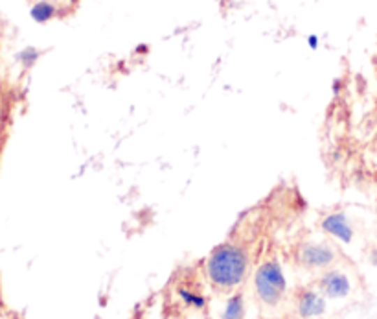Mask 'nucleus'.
<instances>
[{"instance_id": "f257e3e1", "label": "nucleus", "mask_w": 377, "mask_h": 319, "mask_svg": "<svg viewBox=\"0 0 377 319\" xmlns=\"http://www.w3.org/2000/svg\"><path fill=\"white\" fill-rule=\"evenodd\" d=\"M246 255L243 249L225 243L214 249L208 259V277L219 288H234L246 274Z\"/></svg>"}, {"instance_id": "f03ea898", "label": "nucleus", "mask_w": 377, "mask_h": 319, "mask_svg": "<svg viewBox=\"0 0 377 319\" xmlns=\"http://www.w3.org/2000/svg\"><path fill=\"white\" fill-rule=\"evenodd\" d=\"M254 286L260 301L269 306H276L286 294V277L278 262H265L258 269L254 277Z\"/></svg>"}, {"instance_id": "7ed1b4c3", "label": "nucleus", "mask_w": 377, "mask_h": 319, "mask_svg": "<svg viewBox=\"0 0 377 319\" xmlns=\"http://www.w3.org/2000/svg\"><path fill=\"white\" fill-rule=\"evenodd\" d=\"M298 259L306 268H327L335 259V253L332 248L322 246V243H306L298 251Z\"/></svg>"}, {"instance_id": "20e7f679", "label": "nucleus", "mask_w": 377, "mask_h": 319, "mask_svg": "<svg viewBox=\"0 0 377 319\" xmlns=\"http://www.w3.org/2000/svg\"><path fill=\"white\" fill-rule=\"evenodd\" d=\"M324 309H326V304H324L322 295H318L317 292H313V290H302L300 294H298L297 310L298 314H300V318L304 319L320 318V316L324 314Z\"/></svg>"}, {"instance_id": "39448f33", "label": "nucleus", "mask_w": 377, "mask_h": 319, "mask_svg": "<svg viewBox=\"0 0 377 319\" xmlns=\"http://www.w3.org/2000/svg\"><path fill=\"white\" fill-rule=\"evenodd\" d=\"M320 290L324 295L333 297V299H341L350 294V281L344 274L341 271H330L320 279Z\"/></svg>"}, {"instance_id": "423d86ee", "label": "nucleus", "mask_w": 377, "mask_h": 319, "mask_svg": "<svg viewBox=\"0 0 377 319\" xmlns=\"http://www.w3.org/2000/svg\"><path fill=\"white\" fill-rule=\"evenodd\" d=\"M322 229L344 243H350L353 240V229L350 227L348 218L342 213H333L326 216L322 220Z\"/></svg>"}, {"instance_id": "0eeeda50", "label": "nucleus", "mask_w": 377, "mask_h": 319, "mask_svg": "<svg viewBox=\"0 0 377 319\" xmlns=\"http://www.w3.org/2000/svg\"><path fill=\"white\" fill-rule=\"evenodd\" d=\"M56 6L50 4V2H46V0H43V2H37L34 8H31L30 15L31 19L36 20V22H39V24H45V22H48V20H52L54 17H56Z\"/></svg>"}, {"instance_id": "6e6552de", "label": "nucleus", "mask_w": 377, "mask_h": 319, "mask_svg": "<svg viewBox=\"0 0 377 319\" xmlns=\"http://www.w3.org/2000/svg\"><path fill=\"white\" fill-rule=\"evenodd\" d=\"M223 319H245V301L242 294H236L228 299L223 312Z\"/></svg>"}, {"instance_id": "1a4fd4ad", "label": "nucleus", "mask_w": 377, "mask_h": 319, "mask_svg": "<svg viewBox=\"0 0 377 319\" xmlns=\"http://www.w3.org/2000/svg\"><path fill=\"white\" fill-rule=\"evenodd\" d=\"M19 59L22 61V65H24L26 69H30V66L36 65V61L39 59V50H36V48H26V50H22L19 54Z\"/></svg>"}, {"instance_id": "9d476101", "label": "nucleus", "mask_w": 377, "mask_h": 319, "mask_svg": "<svg viewBox=\"0 0 377 319\" xmlns=\"http://www.w3.org/2000/svg\"><path fill=\"white\" fill-rule=\"evenodd\" d=\"M179 295H181L182 299L186 301L190 306H195V309H201V306H205V299H202L201 295L191 294V292H188V290H181V292H179Z\"/></svg>"}, {"instance_id": "9b49d317", "label": "nucleus", "mask_w": 377, "mask_h": 319, "mask_svg": "<svg viewBox=\"0 0 377 319\" xmlns=\"http://www.w3.org/2000/svg\"><path fill=\"white\" fill-rule=\"evenodd\" d=\"M307 45H309V48H311V50H317V48H318V37L317 36L307 37Z\"/></svg>"}, {"instance_id": "f8f14e48", "label": "nucleus", "mask_w": 377, "mask_h": 319, "mask_svg": "<svg viewBox=\"0 0 377 319\" xmlns=\"http://www.w3.org/2000/svg\"><path fill=\"white\" fill-rule=\"evenodd\" d=\"M136 52H147V46L140 45V46H138V48H136Z\"/></svg>"}, {"instance_id": "ddd939ff", "label": "nucleus", "mask_w": 377, "mask_h": 319, "mask_svg": "<svg viewBox=\"0 0 377 319\" xmlns=\"http://www.w3.org/2000/svg\"><path fill=\"white\" fill-rule=\"evenodd\" d=\"M71 2H77V0H71Z\"/></svg>"}]
</instances>
